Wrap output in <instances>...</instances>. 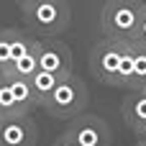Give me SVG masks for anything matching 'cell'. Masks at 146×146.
<instances>
[{
  "label": "cell",
  "instance_id": "6da1fadb",
  "mask_svg": "<svg viewBox=\"0 0 146 146\" xmlns=\"http://www.w3.org/2000/svg\"><path fill=\"white\" fill-rule=\"evenodd\" d=\"M87 105V87L77 74H67L59 80V85L51 90V95L41 103V108L62 121H72L77 115H82Z\"/></svg>",
  "mask_w": 146,
  "mask_h": 146
},
{
  "label": "cell",
  "instance_id": "7a4b0ae2",
  "mask_svg": "<svg viewBox=\"0 0 146 146\" xmlns=\"http://www.w3.org/2000/svg\"><path fill=\"white\" fill-rule=\"evenodd\" d=\"M144 3L141 0H108L103 5V15H100V26L105 31L108 38H133L139 18H141Z\"/></svg>",
  "mask_w": 146,
  "mask_h": 146
},
{
  "label": "cell",
  "instance_id": "3957f363",
  "mask_svg": "<svg viewBox=\"0 0 146 146\" xmlns=\"http://www.w3.org/2000/svg\"><path fill=\"white\" fill-rule=\"evenodd\" d=\"M72 10L67 0H41L33 8L23 10V21L33 33L41 36H56L69 26Z\"/></svg>",
  "mask_w": 146,
  "mask_h": 146
},
{
  "label": "cell",
  "instance_id": "277c9868",
  "mask_svg": "<svg viewBox=\"0 0 146 146\" xmlns=\"http://www.w3.org/2000/svg\"><path fill=\"white\" fill-rule=\"evenodd\" d=\"M123 49H126V41H123V38H108V36H105L100 44L92 46L90 69H92V74H95L103 85L118 87V64H121Z\"/></svg>",
  "mask_w": 146,
  "mask_h": 146
},
{
  "label": "cell",
  "instance_id": "5b68a950",
  "mask_svg": "<svg viewBox=\"0 0 146 146\" xmlns=\"http://www.w3.org/2000/svg\"><path fill=\"white\" fill-rule=\"evenodd\" d=\"M64 136H69L74 144L80 146H113V133L110 126L100 118V115H77L69 121Z\"/></svg>",
  "mask_w": 146,
  "mask_h": 146
},
{
  "label": "cell",
  "instance_id": "8992f818",
  "mask_svg": "<svg viewBox=\"0 0 146 146\" xmlns=\"http://www.w3.org/2000/svg\"><path fill=\"white\" fill-rule=\"evenodd\" d=\"M38 69L51 72L56 77L72 74V51L64 41H56L54 36H46L38 41Z\"/></svg>",
  "mask_w": 146,
  "mask_h": 146
},
{
  "label": "cell",
  "instance_id": "52a82bcc",
  "mask_svg": "<svg viewBox=\"0 0 146 146\" xmlns=\"http://www.w3.org/2000/svg\"><path fill=\"white\" fill-rule=\"evenodd\" d=\"M36 123L31 115L0 118V146H36Z\"/></svg>",
  "mask_w": 146,
  "mask_h": 146
},
{
  "label": "cell",
  "instance_id": "ba28073f",
  "mask_svg": "<svg viewBox=\"0 0 146 146\" xmlns=\"http://www.w3.org/2000/svg\"><path fill=\"white\" fill-rule=\"evenodd\" d=\"M31 44H33V38L18 28H0V72L13 59H18Z\"/></svg>",
  "mask_w": 146,
  "mask_h": 146
},
{
  "label": "cell",
  "instance_id": "9c48e42d",
  "mask_svg": "<svg viewBox=\"0 0 146 146\" xmlns=\"http://www.w3.org/2000/svg\"><path fill=\"white\" fill-rule=\"evenodd\" d=\"M123 121L133 133H141L146 126V90H128L123 100Z\"/></svg>",
  "mask_w": 146,
  "mask_h": 146
},
{
  "label": "cell",
  "instance_id": "30bf717a",
  "mask_svg": "<svg viewBox=\"0 0 146 146\" xmlns=\"http://www.w3.org/2000/svg\"><path fill=\"white\" fill-rule=\"evenodd\" d=\"M36 72H38V38H33V44H31L18 59H13L0 74H5V77H23V80H31Z\"/></svg>",
  "mask_w": 146,
  "mask_h": 146
},
{
  "label": "cell",
  "instance_id": "8fae6325",
  "mask_svg": "<svg viewBox=\"0 0 146 146\" xmlns=\"http://www.w3.org/2000/svg\"><path fill=\"white\" fill-rule=\"evenodd\" d=\"M3 77H5V74H3ZM5 80H8V85H10V90H13V98H15L18 108H21L26 115H31V110L38 108V100H36V95H33L31 80H23V77H5Z\"/></svg>",
  "mask_w": 146,
  "mask_h": 146
},
{
  "label": "cell",
  "instance_id": "7c38bea8",
  "mask_svg": "<svg viewBox=\"0 0 146 146\" xmlns=\"http://www.w3.org/2000/svg\"><path fill=\"white\" fill-rule=\"evenodd\" d=\"M128 90H146V46L139 41L133 46V74Z\"/></svg>",
  "mask_w": 146,
  "mask_h": 146
},
{
  "label": "cell",
  "instance_id": "4fadbf2b",
  "mask_svg": "<svg viewBox=\"0 0 146 146\" xmlns=\"http://www.w3.org/2000/svg\"><path fill=\"white\" fill-rule=\"evenodd\" d=\"M59 80H62V77H56V74H51V72H44V69H38V72L31 77V87H33V95H36L38 105L51 95V90L59 85Z\"/></svg>",
  "mask_w": 146,
  "mask_h": 146
},
{
  "label": "cell",
  "instance_id": "5bb4252c",
  "mask_svg": "<svg viewBox=\"0 0 146 146\" xmlns=\"http://www.w3.org/2000/svg\"><path fill=\"white\" fill-rule=\"evenodd\" d=\"M133 46H136V41L128 38L126 49H123V56H121V64H118V87H126V90H128L131 74H133Z\"/></svg>",
  "mask_w": 146,
  "mask_h": 146
},
{
  "label": "cell",
  "instance_id": "9a60e30c",
  "mask_svg": "<svg viewBox=\"0 0 146 146\" xmlns=\"http://www.w3.org/2000/svg\"><path fill=\"white\" fill-rule=\"evenodd\" d=\"M8 115H26V113L18 108V103H15V98H13V90H10L8 80L0 74V118H8Z\"/></svg>",
  "mask_w": 146,
  "mask_h": 146
},
{
  "label": "cell",
  "instance_id": "2e32d148",
  "mask_svg": "<svg viewBox=\"0 0 146 146\" xmlns=\"http://www.w3.org/2000/svg\"><path fill=\"white\" fill-rule=\"evenodd\" d=\"M133 41L146 46V3H144V10H141V18H139V26H136V33H133Z\"/></svg>",
  "mask_w": 146,
  "mask_h": 146
},
{
  "label": "cell",
  "instance_id": "e0dca14e",
  "mask_svg": "<svg viewBox=\"0 0 146 146\" xmlns=\"http://www.w3.org/2000/svg\"><path fill=\"white\" fill-rule=\"evenodd\" d=\"M54 146H80V144H74V141L69 139V136H64V133H62V136H59V139L54 141Z\"/></svg>",
  "mask_w": 146,
  "mask_h": 146
},
{
  "label": "cell",
  "instance_id": "ac0fdd59",
  "mask_svg": "<svg viewBox=\"0 0 146 146\" xmlns=\"http://www.w3.org/2000/svg\"><path fill=\"white\" fill-rule=\"evenodd\" d=\"M36 3H41V0H15V5H18L21 10H28V8H33Z\"/></svg>",
  "mask_w": 146,
  "mask_h": 146
},
{
  "label": "cell",
  "instance_id": "d6986e66",
  "mask_svg": "<svg viewBox=\"0 0 146 146\" xmlns=\"http://www.w3.org/2000/svg\"><path fill=\"white\" fill-rule=\"evenodd\" d=\"M139 141H141V144L146 146V126H144V131H141V133H139Z\"/></svg>",
  "mask_w": 146,
  "mask_h": 146
},
{
  "label": "cell",
  "instance_id": "ffe728a7",
  "mask_svg": "<svg viewBox=\"0 0 146 146\" xmlns=\"http://www.w3.org/2000/svg\"><path fill=\"white\" fill-rule=\"evenodd\" d=\"M133 146H144V144H141V141H139V144H133Z\"/></svg>",
  "mask_w": 146,
  "mask_h": 146
}]
</instances>
